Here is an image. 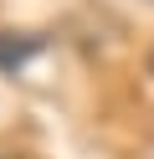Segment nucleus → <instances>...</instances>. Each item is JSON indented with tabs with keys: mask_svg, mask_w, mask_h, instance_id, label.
<instances>
[{
	"mask_svg": "<svg viewBox=\"0 0 154 159\" xmlns=\"http://www.w3.org/2000/svg\"><path fill=\"white\" fill-rule=\"evenodd\" d=\"M46 52V36H31V31H0V72H21L26 62Z\"/></svg>",
	"mask_w": 154,
	"mask_h": 159,
	"instance_id": "obj_1",
	"label": "nucleus"
},
{
	"mask_svg": "<svg viewBox=\"0 0 154 159\" xmlns=\"http://www.w3.org/2000/svg\"><path fill=\"white\" fill-rule=\"evenodd\" d=\"M149 72H154V52H149Z\"/></svg>",
	"mask_w": 154,
	"mask_h": 159,
	"instance_id": "obj_2",
	"label": "nucleus"
},
{
	"mask_svg": "<svg viewBox=\"0 0 154 159\" xmlns=\"http://www.w3.org/2000/svg\"><path fill=\"white\" fill-rule=\"evenodd\" d=\"M0 159H10V154H0Z\"/></svg>",
	"mask_w": 154,
	"mask_h": 159,
	"instance_id": "obj_3",
	"label": "nucleus"
}]
</instances>
